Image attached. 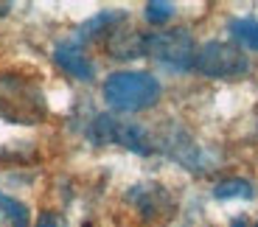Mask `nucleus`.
I'll return each instance as SVG.
<instances>
[{
	"mask_svg": "<svg viewBox=\"0 0 258 227\" xmlns=\"http://www.w3.org/2000/svg\"><path fill=\"white\" fill-rule=\"evenodd\" d=\"M0 221H3V213H0Z\"/></svg>",
	"mask_w": 258,
	"mask_h": 227,
	"instance_id": "obj_16",
	"label": "nucleus"
},
{
	"mask_svg": "<svg viewBox=\"0 0 258 227\" xmlns=\"http://www.w3.org/2000/svg\"><path fill=\"white\" fill-rule=\"evenodd\" d=\"M93 143L98 146H123L129 152H138V155H149L152 152V143H149V135L143 132V126L129 121H118L112 115H98L93 118L90 129H87Z\"/></svg>",
	"mask_w": 258,
	"mask_h": 227,
	"instance_id": "obj_5",
	"label": "nucleus"
},
{
	"mask_svg": "<svg viewBox=\"0 0 258 227\" xmlns=\"http://www.w3.org/2000/svg\"><path fill=\"white\" fill-rule=\"evenodd\" d=\"M9 9H12L9 3H0V17H6V14H9Z\"/></svg>",
	"mask_w": 258,
	"mask_h": 227,
	"instance_id": "obj_14",
	"label": "nucleus"
},
{
	"mask_svg": "<svg viewBox=\"0 0 258 227\" xmlns=\"http://www.w3.org/2000/svg\"><path fill=\"white\" fill-rule=\"evenodd\" d=\"M110 53L115 59H135L146 53V37L138 31H121L112 28L110 34Z\"/></svg>",
	"mask_w": 258,
	"mask_h": 227,
	"instance_id": "obj_8",
	"label": "nucleus"
},
{
	"mask_svg": "<svg viewBox=\"0 0 258 227\" xmlns=\"http://www.w3.org/2000/svg\"><path fill=\"white\" fill-rule=\"evenodd\" d=\"M160 82L143 70H121L104 82V101L118 112H141L160 101Z\"/></svg>",
	"mask_w": 258,
	"mask_h": 227,
	"instance_id": "obj_2",
	"label": "nucleus"
},
{
	"mask_svg": "<svg viewBox=\"0 0 258 227\" xmlns=\"http://www.w3.org/2000/svg\"><path fill=\"white\" fill-rule=\"evenodd\" d=\"M230 34L236 42H241L244 48L250 51H258V20H250V17H239L230 23Z\"/></svg>",
	"mask_w": 258,
	"mask_h": 227,
	"instance_id": "obj_9",
	"label": "nucleus"
},
{
	"mask_svg": "<svg viewBox=\"0 0 258 227\" xmlns=\"http://www.w3.org/2000/svg\"><path fill=\"white\" fill-rule=\"evenodd\" d=\"M34 227H68V221H64V216L56 213V210H45V213H39V219Z\"/></svg>",
	"mask_w": 258,
	"mask_h": 227,
	"instance_id": "obj_13",
	"label": "nucleus"
},
{
	"mask_svg": "<svg viewBox=\"0 0 258 227\" xmlns=\"http://www.w3.org/2000/svg\"><path fill=\"white\" fill-rule=\"evenodd\" d=\"M216 199H250L252 196V185L247 180H225L213 188Z\"/></svg>",
	"mask_w": 258,
	"mask_h": 227,
	"instance_id": "obj_11",
	"label": "nucleus"
},
{
	"mask_svg": "<svg viewBox=\"0 0 258 227\" xmlns=\"http://www.w3.org/2000/svg\"><path fill=\"white\" fill-rule=\"evenodd\" d=\"M255 227H258V224H255Z\"/></svg>",
	"mask_w": 258,
	"mask_h": 227,
	"instance_id": "obj_17",
	"label": "nucleus"
},
{
	"mask_svg": "<svg viewBox=\"0 0 258 227\" xmlns=\"http://www.w3.org/2000/svg\"><path fill=\"white\" fill-rule=\"evenodd\" d=\"M230 227H247V221H244V219H233Z\"/></svg>",
	"mask_w": 258,
	"mask_h": 227,
	"instance_id": "obj_15",
	"label": "nucleus"
},
{
	"mask_svg": "<svg viewBox=\"0 0 258 227\" xmlns=\"http://www.w3.org/2000/svg\"><path fill=\"white\" fill-rule=\"evenodd\" d=\"M194 67L208 79H239L250 70V62L236 45L213 39L197 51Z\"/></svg>",
	"mask_w": 258,
	"mask_h": 227,
	"instance_id": "obj_4",
	"label": "nucleus"
},
{
	"mask_svg": "<svg viewBox=\"0 0 258 227\" xmlns=\"http://www.w3.org/2000/svg\"><path fill=\"white\" fill-rule=\"evenodd\" d=\"M53 62H56L68 76L79 79V82H90V79L96 76L93 59L87 56L84 45L76 42V39H64V42H59V45L53 48Z\"/></svg>",
	"mask_w": 258,
	"mask_h": 227,
	"instance_id": "obj_6",
	"label": "nucleus"
},
{
	"mask_svg": "<svg viewBox=\"0 0 258 227\" xmlns=\"http://www.w3.org/2000/svg\"><path fill=\"white\" fill-rule=\"evenodd\" d=\"M45 93L37 79L20 70H0V121L37 126L45 121Z\"/></svg>",
	"mask_w": 258,
	"mask_h": 227,
	"instance_id": "obj_1",
	"label": "nucleus"
},
{
	"mask_svg": "<svg viewBox=\"0 0 258 227\" xmlns=\"http://www.w3.org/2000/svg\"><path fill=\"white\" fill-rule=\"evenodd\" d=\"M171 17H174V6H171V3H163V0L146 3V20L149 23L160 26V23H166V20H171Z\"/></svg>",
	"mask_w": 258,
	"mask_h": 227,
	"instance_id": "obj_12",
	"label": "nucleus"
},
{
	"mask_svg": "<svg viewBox=\"0 0 258 227\" xmlns=\"http://www.w3.org/2000/svg\"><path fill=\"white\" fill-rule=\"evenodd\" d=\"M129 202L138 208V213L143 219H157V216L168 213L174 208L171 205V196L163 185H138V188L129 191Z\"/></svg>",
	"mask_w": 258,
	"mask_h": 227,
	"instance_id": "obj_7",
	"label": "nucleus"
},
{
	"mask_svg": "<svg viewBox=\"0 0 258 227\" xmlns=\"http://www.w3.org/2000/svg\"><path fill=\"white\" fill-rule=\"evenodd\" d=\"M146 56L166 65L168 70H191L197 59V45L185 28H168V31L146 34Z\"/></svg>",
	"mask_w": 258,
	"mask_h": 227,
	"instance_id": "obj_3",
	"label": "nucleus"
},
{
	"mask_svg": "<svg viewBox=\"0 0 258 227\" xmlns=\"http://www.w3.org/2000/svg\"><path fill=\"white\" fill-rule=\"evenodd\" d=\"M0 213L3 221H9V227H28V208L6 194H0Z\"/></svg>",
	"mask_w": 258,
	"mask_h": 227,
	"instance_id": "obj_10",
	"label": "nucleus"
}]
</instances>
